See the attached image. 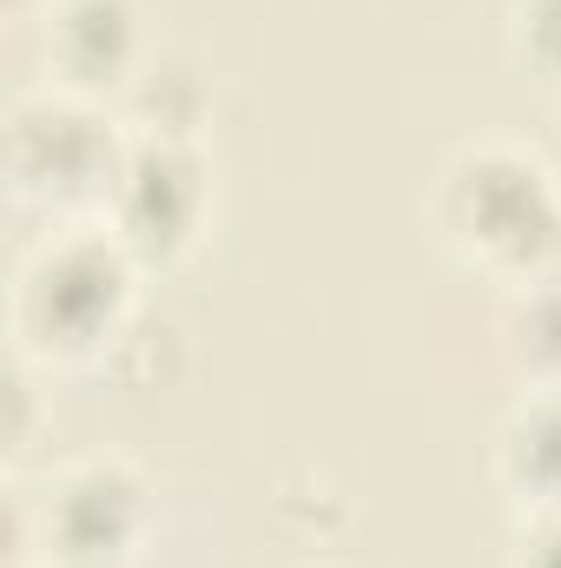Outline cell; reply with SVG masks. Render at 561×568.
<instances>
[{"label": "cell", "instance_id": "5", "mask_svg": "<svg viewBox=\"0 0 561 568\" xmlns=\"http://www.w3.org/2000/svg\"><path fill=\"white\" fill-rule=\"evenodd\" d=\"M40 529L60 568H120L145 529V483L126 463H86L47 496Z\"/></svg>", "mask_w": 561, "mask_h": 568}, {"label": "cell", "instance_id": "4", "mask_svg": "<svg viewBox=\"0 0 561 568\" xmlns=\"http://www.w3.org/2000/svg\"><path fill=\"white\" fill-rule=\"evenodd\" d=\"M113 219L120 245L133 258H172L192 245L205 219V159L178 140H140L120 165L113 185Z\"/></svg>", "mask_w": 561, "mask_h": 568}, {"label": "cell", "instance_id": "7", "mask_svg": "<svg viewBox=\"0 0 561 568\" xmlns=\"http://www.w3.org/2000/svg\"><path fill=\"white\" fill-rule=\"evenodd\" d=\"M212 113V80L198 60L185 53H159L133 73V120H140L145 140H178L192 145L198 120Z\"/></svg>", "mask_w": 561, "mask_h": 568}, {"label": "cell", "instance_id": "3", "mask_svg": "<svg viewBox=\"0 0 561 568\" xmlns=\"http://www.w3.org/2000/svg\"><path fill=\"white\" fill-rule=\"evenodd\" d=\"M133 145L80 100H33L13 113V172L53 199H113Z\"/></svg>", "mask_w": 561, "mask_h": 568}, {"label": "cell", "instance_id": "6", "mask_svg": "<svg viewBox=\"0 0 561 568\" xmlns=\"http://www.w3.org/2000/svg\"><path fill=\"white\" fill-rule=\"evenodd\" d=\"M47 60L67 87L100 93L140 73V13L133 0H60L47 20Z\"/></svg>", "mask_w": 561, "mask_h": 568}, {"label": "cell", "instance_id": "10", "mask_svg": "<svg viewBox=\"0 0 561 568\" xmlns=\"http://www.w3.org/2000/svg\"><path fill=\"white\" fill-rule=\"evenodd\" d=\"M516 53L536 73L561 80V0H522L516 7Z\"/></svg>", "mask_w": 561, "mask_h": 568}, {"label": "cell", "instance_id": "9", "mask_svg": "<svg viewBox=\"0 0 561 568\" xmlns=\"http://www.w3.org/2000/svg\"><path fill=\"white\" fill-rule=\"evenodd\" d=\"M502 351L529 377H561V278H529V291L502 317Z\"/></svg>", "mask_w": 561, "mask_h": 568}, {"label": "cell", "instance_id": "13", "mask_svg": "<svg viewBox=\"0 0 561 568\" xmlns=\"http://www.w3.org/2000/svg\"><path fill=\"white\" fill-rule=\"evenodd\" d=\"M7 7H13V13H27V7H33V0H7Z\"/></svg>", "mask_w": 561, "mask_h": 568}, {"label": "cell", "instance_id": "2", "mask_svg": "<svg viewBox=\"0 0 561 568\" xmlns=\"http://www.w3.org/2000/svg\"><path fill=\"white\" fill-rule=\"evenodd\" d=\"M133 252L120 239H67L53 245L27 284H20V331L47 351H93L113 344L126 324V297H133Z\"/></svg>", "mask_w": 561, "mask_h": 568}, {"label": "cell", "instance_id": "1", "mask_svg": "<svg viewBox=\"0 0 561 568\" xmlns=\"http://www.w3.org/2000/svg\"><path fill=\"white\" fill-rule=\"evenodd\" d=\"M436 225L449 232V245H462L469 258L516 272V278H549V265L561 258L555 185L529 152H509V145L462 152L442 172Z\"/></svg>", "mask_w": 561, "mask_h": 568}, {"label": "cell", "instance_id": "12", "mask_svg": "<svg viewBox=\"0 0 561 568\" xmlns=\"http://www.w3.org/2000/svg\"><path fill=\"white\" fill-rule=\"evenodd\" d=\"M7 404H13V424H7V443H27V410H33V384H27V371H20V364L7 371Z\"/></svg>", "mask_w": 561, "mask_h": 568}, {"label": "cell", "instance_id": "8", "mask_svg": "<svg viewBox=\"0 0 561 568\" xmlns=\"http://www.w3.org/2000/svg\"><path fill=\"white\" fill-rule=\"evenodd\" d=\"M502 476L542 509H561V397L529 404L502 429Z\"/></svg>", "mask_w": 561, "mask_h": 568}, {"label": "cell", "instance_id": "11", "mask_svg": "<svg viewBox=\"0 0 561 568\" xmlns=\"http://www.w3.org/2000/svg\"><path fill=\"white\" fill-rule=\"evenodd\" d=\"M516 568H561V509H542V523L522 536Z\"/></svg>", "mask_w": 561, "mask_h": 568}]
</instances>
